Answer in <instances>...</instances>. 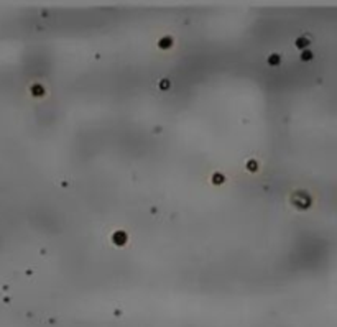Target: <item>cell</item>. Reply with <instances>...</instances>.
<instances>
[{"instance_id":"1","label":"cell","mask_w":337,"mask_h":327,"mask_svg":"<svg viewBox=\"0 0 337 327\" xmlns=\"http://www.w3.org/2000/svg\"><path fill=\"white\" fill-rule=\"evenodd\" d=\"M308 45H309L308 38H298L296 39V46H298V48H306Z\"/></svg>"},{"instance_id":"2","label":"cell","mask_w":337,"mask_h":327,"mask_svg":"<svg viewBox=\"0 0 337 327\" xmlns=\"http://www.w3.org/2000/svg\"><path fill=\"white\" fill-rule=\"evenodd\" d=\"M311 58H312V53H311V51H304L303 53V59H304V61H308V59H311Z\"/></svg>"},{"instance_id":"3","label":"cell","mask_w":337,"mask_h":327,"mask_svg":"<svg viewBox=\"0 0 337 327\" xmlns=\"http://www.w3.org/2000/svg\"><path fill=\"white\" fill-rule=\"evenodd\" d=\"M270 63H271V64H273V63L276 64V63H278V58H270Z\"/></svg>"}]
</instances>
